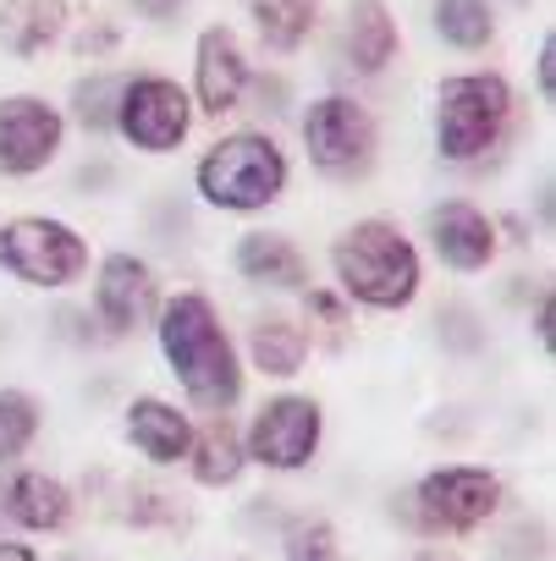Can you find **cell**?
<instances>
[{
	"instance_id": "obj_1",
	"label": "cell",
	"mask_w": 556,
	"mask_h": 561,
	"mask_svg": "<svg viewBox=\"0 0 556 561\" xmlns=\"http://www.w3.org/2000/svg\"><path fill=\"white\" fill-rule=\"evenodd\" d=\"M155 342H160V358L171 369V380L182 386V397L198 408V413H231L242 402V353H237V336L226 331L220 309L204 298V293H171L160 298L155 309Z\"/></svg>"
},
{
	"instance_id": "obj_2",
	"label": "cell",
	"mask_w": 556,
	"mask_h": 561,
	"mask_svg": "<svg viewBox=\"0 0 556 561\" xmlns=\"http://www.w3.org/2000/svg\"><path fill=\"white\" fill-rule=\"evenodd\" d=\"M331 280L348 309L408 314L424 293V253L392 215H364L331 237Z\"/></svg>"
},
{
	"instance_id": "obj_3",
	"label": "cell",
	"mask_w": 556,
	"mask_h": 561,
	"mask_svg": "<svg viewBox=\"0 0 556 561\" xmlns=\"http://www.w3.org/2000/svg\"><path fill=\"white\" fill-rule=\"evenodd\" d=\"M287 187H293V160L264 127L220 133L193 165V193L215 215H264L287 198Z\"/></svg>"
},
{
	"instance_id": "obj_4",
	"label": "cell",
	"mask_w": 556,
	"mask_h": 561,
	"mask_svg": "<svg viewBox=\"0 0 556 561\" xmlns=\"http://www.w3.org/2000/svg\"><path fill=\"white\" fill-rule=\"evenodd\" d=\"M512 83L501 72H452L435 83V154L446 165H479L512 127Z\"/></svg>"
},
{
	"instance_id": "obj_5",
	"label": "cell",
	"mask_w": 556,
	"mask_h": 561,
	"mask_svg": "<svg viewBox=\"0 0 556 561\" xmlns=\"http://www.w3.org/2000/svg\"><path fill=\"white\" fill-rule=\"evenodd\" d=\"M94 248L61 215H12L0 220V275H12L29 293H72L89 280Z\"/></svg>"
},
{
	"instance_id": "obj_6",
	"label": "cell",
	"mask_w": 556,
	"mask_h": 561,
	"mask_svg": "<svg viewBox=\"0 0 556 561\" xmlns=\"http://www.w3.org/2000/svg\"><path fill=\"white\" fill-rule=\"evenodd\" d=\"M507 501V479L485 462H441L408 490V523L424 539L479 534Z\"/></svg>"
},
{
	"instance_id": "obj_7",
	"label": "cell",
	"mask_w": 556,
	"mask_h": 561,
	"mask_svg": "<svg viewBox=\"0 0 556 561\" xmlns=\"http://www.w3.org/2000/svg\"><path fill=\"white\" fill-rule=\"evenodd\" d=\"M298 138H304V154L309 165L326 176V182H364L381 160V122L364 100L353 94H320L309 100L304 122H298Z\"/></svg>"
},
{
	"instance_id": "obj_8",
	"label": "cell",
	"mask_w": 556,
	"mask_h": 561,
	"mask_svg": "<svg viewBox=\"0 0 556 561\" xmlns=\"http://www.w3.org/2000/svg\"><path fill=\"white\" fill-rule=\"evenodd\" d=\"M320 440H326V408L309 391L264 397L242 430L248 468H264V473H304L320 457Z\"/></svg>"
},
{
	"instance_id": "obj_9",
	"label": "cell",
	"mask_w": 556,
	"mask_h": 561,
	"mask_svg": "<svg viewBox=\"0 0 556 561\" xmlns=\"http://www.w3.org/2000/svg\"><path fill=\"white\" fill-rule=\"evenodd\" d=\"M193 100L177 78H160V72H127L122 94H116V122L111 133L138 149V154H177L193 133Z\"/></svg>"
},
{
	"instance_id": "obj_10",
	"label": "cell",
	"mask_w": 556,
	"mask_h": 561,
	"mask_svg": "<svg viewBox=\"0 0 556 561\" xmlns=\"http://www.w3.org/2000/svg\"><path fill=\"white\" fill-rule=\"evenodd\" d=\"M160 298H166L160 275H155V264L144 253L116 248V253L94 259V293H89V304H94V325H100L105 342H127L133 331L155 325Z\"/></svg>"
},
{
	"instance_id": "obj_11",
	"label": "cell",
	"mask_w": 556,
	"mask_h": 561,
	"mask_svg": "<svg viewBox=\"0 0 556 561\" xmlns=\"http://www.w3.org/2000/svg\"><path fill=\"white\" fill-rule=\"evenodd\" d=\"M67 149V111L45 94H0V182H29Z\"/></svg>"
},
{
	"instance_id": "obj_12",
	"label": "cell",
	"mask_w": 556,
	"mask_h": 561,
	"mask_svg": "<svg viewBox=\"0 0 556 561\" xmlns=\"http://www.w3.org/2000/svg\"><path fill=\"white\" fill-rule=\"evenodd\" d=\"M248 83H253V67H248L242 39L226 23L198 28V39H193V94H188L193 111L220 122V116H231L242 105Z\"/></svg>"
},
{
	"instance_id": "obj_13",
	"label": "cell",
	"mask_w": 556,
	"mask_h": 561,
	"mask_svg": "<svg viewBox=\"0 0 556 561\" xmlns=\"http://www.w3.org/2000/svg\"><path fill=\"white\" fill-rule=\"evenodd\" d=\"M430 231V253L457 270V275H485L501 253V231H496V215L479 209L474 198H441L424 220Z\"/></svg>"
},
{
	"instance_id": "obj_14",
	"label": "cell",
	"mask_w": 556,
	"mask_h": 561,
	"mask_svg": "<svg viewBox=\"0 0 556 561\" xmlns=\"http://www.w3.org/2000/svg\"><path fill=\"white\" fill-rule=\"evenodd\" d=\"M231 270L237 280L259 293H309L315 287V270H309V253L287 237V231H242L231 242Z\"/></svg>"
},
{
	"instance_id": "obj_15",
	"label": "cell",
	"mask_w": 556,
	"mask_h": 561,
	"mask_svg": "<svg viewBox=\"0 0 556 561\" xmlns=\"http://www.w3.org/2000/svg\"><path fill=\"white\" fill-rule=\"evenodd\" d=\"M0 517L18 523L23 534H67L78 517V495L67 479L45 468H18L0 484Z\"/></svg>"
},
{
	"instance_id": "obj_16",
	"label": "cell",
	"mask_w": 556,
	"mask_h": 561,
	"mask_svg": "<svg viewBox=\"0 0 556 561\" xmlns=\"http://www.w3.org/2000/svg\"><path fill=\"white\" fill-rule=\"evenodd\" d=\"M122 435L149 468H177L193 446V413L166 397H133L122 408Z\"/></svg>"
},
{
	"instance_id": "obj_17",
	"label": "cell",
	"mask_w": 556,
	"mask_h": 561,
	"mask_svg": "<svg viewBox=\"0 0 556 561\" xmlns=\"http://www.w3.org/2000/svg\"><path fill=\"white\" fill-rule=\"evenodd\" d=\"M309 347H315V336L304 320H293L282 309H264V314H253L248 342L237 353H242V369H259L264 380H298L309 364Z\"/></svg>"
},
{
	"instance_id": "obj_18",
	"label": "cell",
	"mask_w": 556,
	"mask_h": 561,
	"mask_svg": "<svg viewBox=\"0 0 556 561\" xmlns=\"http://www.w3.org/2000/svg\"><path fill=\"white\" fill-rule=\"evenodd\" d=\"M182 468H188L193 484H204V490H231V484L248 473L242 430L231 424V413H209L204 424H193V446H188Z\"/></svg>"
},
{
	"instance_id": "obj_19",
	"label": "cell",
	"mask_w": 556,
	"mask_h": 561,
	"mask_svg": "<svg viewBox=\"0 0 556 561\" xmlns=\"http://www.w3.org/2000/svg\"><path fill=\"white\" fill-rule=\"evenodd\" d=\"M342 50H348V67L359 78H381L397 61L402 34H397V18H392L386 0H353L348 28H342Z\"/></svg>"
},
{
	"instance_id": "obj_20",
	"label": "cell",
	"mask_w": 556,
	"mask_h": 561,
	"mask_svg": "<svg viewBox=\"0 0 556 561\" xmlns=\"http://www.w3.org/2000/svg\"><path fill=\"white\" fill-rule=\"evenodd\" d=\"M67 23H72L67 0H0V50L34 61L50 45H61Z\"/></svg>"
},
{
	"instance_id": "obj_21",
	"label": "cell",
	"mask_w": 556,
	"mask_h": 561,
	"mask_svg": "<svg viewBox=\"0 0 556 561\" xmlns=\"http://www.w3.org/2000/svg\"><path fill=\"white\" fill-rule=\"evenodd\" d=\"M242 7L270 56H298L320 28V0H242Z\"/></svg>"
},
{
	"instance_id": "obj_22",
	"label": "cell",
	"mask_w": 556,
	"mask_h": 561,
	"mask_svg": "<svg viewBox=\"0 0 556 561\" xmlns=\"http://www.w3.org/2000/svg\"><path fill=\"white\" fill-rule=\"evenodd\" d=\"M430 23H435L441 45H452V50L479 56V50L496 45V7L490 0H435Z\"/></svg>"
},
{
	"instance_id": "obj_23",
	"label": "cell",
	"mask_w": 556,
	"mask_h": 561,
	"mask_svg": "<svg viewBox=\"0 0 556 561\" xmlns=\"http://www.w3.org/2000/svg\"><path fill=\"white\" fill-rule=\"evenodd\" d=\"M45 430V408L23 386H0V468H12Z\"/></svg>"
},
{
	"instance_id": "obj_24",
	"label": "cell",
	"mask_w": 556,
	"mask_h": 561,
	"mask_svg": "<svg viewBox=\"0 0 556 561\" xmlns=\"http://www.w3.org/2000/svg\"><path fill=\"white\" fill-rule=\"evenodd\" d=\"M282 556L287 561H348L337 523L320 517V512H293L282 523Z\"/></svg>"
},
{
	"instance_id": "obj_25",
	"label": "cell",
	"mask_w": 556,
	"mask_h": 561,
	"mask_svg": "<svg viewBox=\"0 0 556 561\" xmlns=\"http://www.w3.org/2000/svg\"><path fill=\"white\" fill-rule=\"evenodd\" d=\"M122 83H127V72H89V78L72 83V122H78L89 138H105V133H111Z\"/></svg>"
},
{
	"instance_id": "obj_26",
	"label": "cell",
	"mask_w": 556,
	"mask_h": 561,
	"mask_svg": "<svg viewBox=\"0 0 556 561\" xmlns=\"http://www.w3.org/2000/svg\"><path fill=\"white\" fill-rule=\"evenodd\" d=\"M122 517H127L133 528H177L188 512H182V501H177L171 490H160V484H133Z\"/></svg>"
},
{
	"instance_id": "obj_27",
	"label": "cell",
	"mask_w": 556,
	"mask_h": 561,
	"mask_svg": "<svg viewBox=\"0 0 556 561\" xmlns=\"http://www.w3.org/2000/svg\"><path fill=\"white\" fill-rule=\"evenodd\" d=\"M435 325H441V342H452L457 353H474V347H485V331H479L474 309H463V304H446V309L435 314Z\"/></svg>"
},
{
	"instance_id": "obj_28",
	"label": "cell",
	"mask_w": 556,
	"mask_h": 561,
	"mask_svg": "<svg viewBox=\"0 0 556 561\" xmlns=\"http://www.w3.org/2000/svg\"><path fill=\"white\" fill-rule=\"evenodd\" d=\"M534 342H540V353H556V304H551V287L534 293Z\"/></svg>"
},
{
	"instance_id": "obj_29",
	"label": "cell",
	"mask_w": 556,
	"mask_h": 561,
	"mask_svg": "<svg viewBox=\"0 0 556 561\" xmlns=\"http://www.w3.org/2000/svg\"><path fill=\"white\" fill-rule=\"evenodd\" d=\"M534 78H540V100H556V39H551V34H540Z\"/></svg>"
},
{
	"instance_id": "obj_30",
	"label": "cell",
	"mask_w": 556,
	"mask_h": 561,
	"mask_svg": "<svg viewBox=\"0 0 556 561\" xmlns=\"http://www.w3.org/2000/svg\"><path fill=\"white\" fill-rule=\"evenodd\" d=\"M127 7H133L144 23L166 28V23H177V18H182V7H188V0H127Z\"/></svg>"
},
{
	"instance_id": "obj_31",
	"label": "cell",
	"mask_w": 556,
	"mask_h": 561,
	"mask_svg": "<svg viewBox=\"0 0 556 561\" xmlns=\"http://www.w3.org/2000/svg\"><path fill=\"white\" fill-rule=\"evenodd\" d=\"M105 50H116V28H111V23H94V34L83 28L78 56H83V61H94V56H105Z\"/></svg>"
},
{
	"instance_id": "obj_32",
	"label": "cell",
	"mask_w": 556,
	"mask_h": 561,
	"mask_svg": "<svg viewBox=\"0 0 556 561\" xmlns=\"http://www.w3.org/2000/svg\"><path fill=\"white\" fill-rule=\"evenodd\" d=\"M0 561H39V550L23 539H0Z\"/></svg>"
},
{
	"instance_id": "obj_33",
	"label": "cell",
	"mask_w": 556,
	"mask_h": 561,
	"mask_svg": "<svg viewBox=\"0 0 556 561\" xmlns=\"http://www.w3.org/2000/svg\"><path fill=\"white\" fill-rule=\"evenodd\" d=\"M408 561H457V556H452V550H441V545H419Z\"/></svg>"
},
{
	"instance_id": "obj_34",
	"label": "cell",
	"mask_w": 556,
	"mask_h": 561,
	"mask_svg": "<svg viewBox=\"0 0 556 561\" xmlns=\"http://www.w3.org/2000/svg\"><path fill=\"white\" fill-rule=\"evenodd\" d=\"M56 561H78V556H56Z\"/></svg>"
},
{
	"instance_id": "obj_35",
	"label": "cell",
	"mask_w": 556,
	"mask_h": 561,
	"mask_svg": "<svg viewBox=\"0 0 556 561\" xmlns=\"http://www.w3.org/2000/svg\"><path fill=\"white\" fill-rule=\"evenodd\" d=\"M231 561H248V556H231Z\"/></svg>"
}]
</instances>
